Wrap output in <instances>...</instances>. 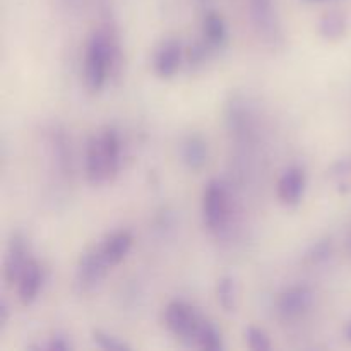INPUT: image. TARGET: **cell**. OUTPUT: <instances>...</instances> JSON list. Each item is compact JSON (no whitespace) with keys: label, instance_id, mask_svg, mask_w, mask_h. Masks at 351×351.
Segmentation results:
<instances>
[{"label":"cell","instance_id":"1","mask_svg":"<svg viewBox=\"0 0 351 351\" xmlns=\"http://www.w3.org/2000/svg\"><path fill=\"white\" fill-rule=\"evenodd\" d=\"M110 261L103 252V243L91 245L79 256L75 266V288L79 293H91L95 291L108 274Z\"/></svg>","mask_w":351,"mask_h":351},{"label":"cell","instance_id":"2","mask_svg":"<svg viewBox=\"0 0 351 351\" xmlns=\"http://www.w3.org/2000/svg\"><path fill=\"white\" fill-rule=\"evenodd\" d=\"M202 317L192 305L182 300H175L165 308V326L173 332L178 339L187 345L197 343L199 329H201Z\"/></svg>","mask_w":351,"mask_h":351},{"label":"cell","instance_id":"3","mask_svg":"<svg viewBox=\"0 0 351 351\" xmlns=\"http://www.w3.org/2000/svg\"><path fill=\"white\" fill-rule=\"evenodd\" d=\"M249 12L259 38L271 48H280L285 38L274 0H249Z\"/></svg>","mask_w":351,"mask_h":351},{"label":"cell","instance_id":"4","mask_svg":"<svg viewBox=\"0 0 351 351\" xmlns=\"http://www.w3.org/2000/svg\"><path fill=\"white\" fill-rule=\"evenodd\" d=\"M202 218L209 232L219 233L230 219L228 191L219 180H211L202 194Z\"/></svg>","mask_w":351,"mask_h":351},{"label":"cell","instance_id":"5","mask_svg":"<svg viewBox=\"0 0 351 351\" xmlns=\"http://www.w3.org/2000/svg\"><path fill=\"white\" fill-rule=\"evenodd\" d=\"M314 304V291L307 285L287 288L278 298V314L283 321H297Z\"/></svg>","mask_w":351,"mask_h":351},{"label":"cell","instance_id":"6","mask_svg":"<svg viewBox=\"0 0 351 351\" xmlns=\"http://www.w3.org/2000/svg\"><path fill=\"white\" fill-rule=\"evenodd\" d=\"M29 261V243H27L26 237L19 232L12 233L9 243H7L5 259H3V278H5L7 285H17Z\"/></svg>","mask_w":351,"mask_h":351},{"label":"cell","instance_id":"7","mask_svg":"<svg viewBox=\"0 0 351 351\" xmlns=\"http://www.w3.org/2000/svg\"><path fill=\"white\" fill-rule=\"evenodd\" d=\"M307 187V173L302 167H290L278 182V197L281 204L297 206Z\"/></svg>","mask_w":351,"mask_h":351},{"label":"cell","instance_id":"8","mask_svg":"<svg viewBox=\"0 0 351 351\" xmlns=\"http://www.w3.org/2000/svg\"><path fill=\"white\" fill-rule=\"evenodd\" d=\"M86 175H88L89 184L93 185H103L106 182H112L105 153H103L101 143H99V136H93L88 143V151H86Z\"/></svg>","mask_w":351,"mask_h":351},{"label":"cell","instance_id":"9","mask_svg":"<svg viewBox=\"0 0 351 351\" xmlns=\"http://www.w3.org/2000/svg\"><path fill=\"white\" fill-rule=\"evenodd\" d=\"M182 43L178 40H170L163 41V45L160 47V50L156 51V57H154V71L160 75L161 79H170L173 77L178 72L182 64Z\"/></svg>","mask_w":351,"mask_h":351},{"label":"cell","instance_id":"10","mask_svg":"<svg viewBox=\"0 0 351 351\" xmlns=\"http://www.w3.org/2000/svg\"><path fill=\"white\" fill-rule=\"evenodd\" d=\"M41 285H43V269L36 261L31 259L27 266L24 267L19 281H17V295H19V302L24 307H29L34 304V300L40 295Z\"/></svg>","mask_w":351,"mask_h":351},{"label":"cell","instance_id":"11","mask_svg":"<svg viewBox=\"0 0 351 351\" xmlns=\"http://www.w3.org/2000/svg\"><path fill=\"white\" fill-rule=\"evenodd\" d=\"M132 235L127 230L112 233V235L103 240V252H105L106 259L110 261L112 266H117V264L125 259L127 254L132 249Z\"/></svg>","mask_w":351,"mask_h":351},{"label":"cell","instance_id":"12","mask_svg":"<svg viewBox=\"0 0 351 351\" xmlns=\"http://www.w3.org/2000/svg\"><path fill=\"white\" fill-rule=\"evenodd\" d=\"M98 136L103 147V153H105L106 165H108L110 177L113 180L120 170V137L113 127H105Z\"/></svg>","mask_w":351,"mask_h":351},{"label":"cell","instance_id":"13","mask_svg":"<svg viewBox=\"0 0 351 351\" xmlns=\"http://www.w3.org/2000/svg\"><path fill=\"white\" fill-rule=\"evenodd\" d=\"M182 156H184V163L187 165L191 170L197 171L208 163V144L201 136L194 134L189 136L187 141L184 143V149H182Z\"/></svg>","mask_w":351,"mask_h":351},{"label":"cell","instance_id":"14","mask_svg":"<svg viewBox=\"0 0 351 351\" xmlns=\"http://www.w3.org/2000/svg\"><path fill=\"white\" fill-rule=\"evenodd\" d=\"M348 31V17L339 10H331L324 14L319 21V34L326 41H338Z\"/></svg>","mask_w":351,"mask_h":351},{"label":"cell","instance_id":"15","mask_svg":"<svg viewBox=\"0 0 351 351\" xmlns=\"http://www.w3.org/2000/svg\"><path fill=\"white\" fill-rule=\"evenodd\" d=\"M226 125L235 134H247L249 130V113L245 103L239 98H233L226 106Z\"/></svg>","mask_w":351,"mask_h":351},{"label":"cell","instance_id":"16","mask_svg":"<svg viewBox=\"0 0 351 351\" xmlns=\"http://www.w3.org/2000/svg\"><path fill=\"white\" fill-rule=\"evenodd\" d=\"M216 297L221 308L228 314L237 311L239 307V287L232 276H223L216 285Z\"/></svg>","mask_w":351,"mask_h":351},{"label":"cell","instance_id":"17","mask_svg":"<svg viewBox=\"0 0 351 351\" xmlns=\"http://www.w3.org/2000/svg\"><path fill=\"white\" fill-rule=\"evenodd\" d=\"M204 36L211 47H221L226 41L228 31H226L225 19L215 10H209L204 17Z\"/></svg>","mask_w":351,"mask_h":351},{"label":"cell","instance_id":"18","mask_svg":"<svg viewBox=\"0 0 351 351\" xmlns=\"http://www.w3.org/2000/svg\"><path fill=\"white\" fill-rule=\"evenodd\" d=\"M197 345L201 346L202 350L208 351H221L225 348L221 332H219L218 328H216L211 321H208V319H202V324L197 336Z\"/></svg>","mask_w":351,"mask_h":351},{"label":"cell","instance_id":"19","mask_svg":"<svg viewBox=\"0 0 351 351\" xmlns=\"http://www.w3.org/2000/svg\"><path fill=\"white\" fill-rule=\"evenodd\" d=\"M331 254H332L331 239H321L308 247V250L304 256V261L307 266H319V264L326 263V261L331 257Z\"/></svg>","mask_w":351,"mask_h":351},{"label":"cell","instance_id":"20","mask_svg":"<svg viewBox=\"0 0 351 351\" xmlns=\"http://www.w3.org/2000/svg\"><path fill=\"white\" fill-rule=\"evenodd\" d=\"M91 339H93V343L98 346V348H101L105 351H130L132 350L125 341L119 339L117 336H112V335H108V332L101 331V329H95V331L91 332Z\"/></svg>","mask_w":351,"mask_h":351},{"label":"cell","instance_id":"21","mask_svg":"<svg viewBox=\"0 0 351 351\" xmlns=\"http://www.w3.org/2000/svg\"><path fill=\"white\" fill-rule=\"evenodd\" d=\"M331 180L338 185L339 191H346L351 187V160H339L332 165L329 171Z\"/></svg>","mask_w":351,"mask_h":351},{"label":"cell","instance_id":"22","mask_svg":"<svg viewBox=\"0 0 351 351\" xmlns=\"http://www.w3.org/2000/svg\"><path fill=\"white\" fill-rule=\"evenodd\" d=\"M247 343H249V348L254 351H269L271 350V341L269 336L266 335V331L256 326H250L245 331Z\"/></svg>","mask_w":351,"mask_h":351},{"label":"cell","instance_id":"23","mask_svg":"<svg viewBox=\"0 0 351 351\" xmlns=\"http://www.w3.org/2000/svg\"><path fill=\"white\" fill-rule=\"evenodd\" d=\"M27 350H34V351H71L74 350V346H72V343L69 341L65 336L62 335H55L51 336L50 341L45 343V345H34V346H29Z\"/></svg>","mask_w":351,"mask_h":351},{"label":"cell","instance_id":"24","mask_svg":"<svg viewBox=\"0 0 351 351\" xmlns=\"http://www.w3.org/2000/svg\"><path fill=\"white\" fill-rule=\"evenodd\" d=\"M209 45V43H208ZM208 45L204 43H195L192 45L187 50V62L191 64V67H197L204 62L206 55H208Z\"/></svg>","mask_w":351,"mask_h":351},{"label":"cell","instance_id":"25","mask_svg":"<svg viewBox=\"0 0 351 351\" xmlns=\"http://www.w3.org/2000/svg\"><path fill=\"white\" fill-rule=\"evenodd\" d=\"M9 315L10 312H9V307H7V302L2 300L0 302V332L5 329L7 322H9Z\"/></svg>","mask_w":351,"mask_h":351},{"label":"cell","instance_id":"26","mask_svg":"<svg viewBox=\"0 0 351 351\" xmlns=\"http://www.w3.org/2000/svg\"><path fill=\"white\" fill-rule=\"evenodd\" d=\"M346 338H348V341H351V322L348 324V328H346Z\"/></svg>","mask_w":351,"mask_h":351},{"label":"cell","instance_id":"27","mask_svg":"<svg viewBox=\"0 0 351 351\" xmlns=\"http://www.w3.org/2000/svg\"><path fill=\"white\" fill-rule=\"evenodd\" d=\"M304 2H326V0H304Z\"/></svg>","mask_w":351,"mask_h":351},{"label":"cell","instance_id":"28","mask_svg":"<svg viewBox=\"0 0 351 351\" xmlns=\"http://www.w3.org/2000/svg\"><path fill=\"white\" fill-rule=\"evenodd\" d=\"M67 2H69V3H77L79 0H67Z\"/></svg>","mask_w":351,"mask_h":351}]
</instances>
